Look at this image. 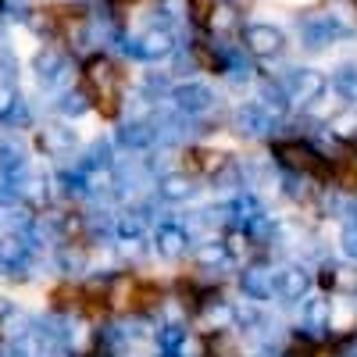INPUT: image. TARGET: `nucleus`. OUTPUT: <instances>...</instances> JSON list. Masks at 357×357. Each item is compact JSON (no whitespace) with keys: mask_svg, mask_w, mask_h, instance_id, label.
Returning <instances> with one entry per match:
<instances>
[{"mask_svg":"<svg viewBox=\"0 0 357 357\" xmlns=\"http://www.w3.org/2000/svg\"><path fill=\"white\" fill-rule=\"evenodd\" d=\"M75 86L82 89V97L89 100L93 114H100L104 122H122L126 118V89H129V68L118 57L93 50L89 57L79 61Z\"/></svg>","mask_w":357,"mask_h":357,"instance_id":"obj_1","label":"nucleus"},{"mask_svg":"<svg viewBox=\"0 0 357 357\" xmlns=\"http://www.w3.org/2000/svg\"><path fill=\"white\" fill-rule=\"evenodd\" d=\"M264 154L272 158V165L286 175H296L304 183H314L321 190H329V154L321 151L314 139H304V136H289V132H279L275 139L264 143Z\"/></svg>","mask_w":357,"mask_h":357,"instance_id":"obj_2","label":"nucleus"},{"mask_svg":"<svg viewBox=\"0 0 357 357\" xmlns=\"http://www.w3.org/2000/svg\"><path fill=\"white\" fill-rule=\"evenodd\" d=\"M232 151L225 146H215V143H186L183 151L175 154V168L186 172L190 178H197L200 186H207L211 178H218L229 165H232Z\"/></svg>","mask_w":357,"mask_h":357,"instance_id":"obj_3","label":"nucleus"},{"mask_svg":"<svg viewBox=\"0 0 357 357\" xmlns=\"http://www.w3.org/2000/svg\"><path fill=\"white\" fill-rule=\"evenodd\" d=\"M272 264H275V307L293 314V307H301L311 293H318L314 289V268L304 261H293V257L272 261Z\"/></svg>","mask_w":357,"mask_h":357,"instance_id":"obj_4","label":"nucleus"},{"mask_svg":"<svg viewBox=\"0 0 357 357\" xmlns=\"http://www.w3.org/2000/svg\"><path fill=\"white\" fill-rule=\"evenodd\" d=\"M293 329L314 340H329L336 333V296L311 293L301 307H293Z\"/></svg>","mask_w":357,"mask_h":357,"instance_id":"obj_5","label":"nucleus"},{"mask_svg":"<svg viewBox=\"0 0 357 357\" xmlns=\"http://www.w3.org/2000/svg\"><path fill=\"white\" fill-rule=\"evenodd\" d=\"M272 79L282 86L289 104L301 107V111L314 107L325 93H329V79H325L321 72H314V68H286L282 75H272Z\"/></svg>","mask_w":357,"mask_h":357,"instance_id":"obj_6","label":"nucleus"},{"mask_svg":"<svg viewBox=\"0 0 357 357\" xmlns=\"http://www.w3.org/2000/svg\"><path fill=\"white\" fill-rule=\"evenodd\" d=\"M151 250H154L158 261H168V264H183L193 254V240H190V232L183 229V222H178V211L172 218H165V222H154Z\"/></svg>","mask_w":357,"mask_h":357,"instance_id":"obj_7","label":"nucleus"},{"mask_svg":"<svg viewBox=\"0 0 357 357\" xmlns=\"http://www.w3.org/2000/svg\"><path fill=\"white\" fill-rule=\"evenodd\" d=\"M236 293L261 307H275V264L257 261V264L236 268Z\"/></svg>","mask_w":357,"mask_h":357,"instance_id":"obj_8","label":"nucleus"},{"mask_svg":"<svg viewBox=\"0 0 357 357\" xmlns=\"http://www.w3.org/2000/svg\"><path fill=\"white\" fill-rule=\"evenodd\" d=\"M329 154V190L357 200V139H333L325 146Z\"/></svg>","mask_w":357,"mask_h":357,"instance_id":"obj_9","label":"nucleus"},{"mask_svg":"<svg viewBox=\"0 0 357 357\" xmlns=\"http://www.w3.org/2000/svg\"><path fill=\"white\" fill-rule=\"evenodd\" d=\"M240 47L257 61H272L286 50V33L272 22H247L240 25Z\"/></svg>","mask_w":357,"mask_h":357,"instance_id":"obj_10","label":"nucleus"},{"mask_svg":"<svg viewBox=\"0 0 357 357\" xmlns=\"http://www.w3.org/2000/svg\"><path fill=\"white\" fill-rule=\"evenodd\" d=\"M172 107L183 114V118H193V122H207L215 111V93L207 82H175L172 86Z\"/></svg>","mask_w":357,"mask_h":357,"instance_id":"obj_11","label":"nucleus"},{"mask_svg":"<svg viewBox=\"0 0 357 357\" xmlns=\"http://www.w3.org/2000/svg\"><path fill=\"white\" fill-rule=\"evenodd\" d=\"M204 193V186L197 183V178H190L186 172H178V168H168L158 175V183H154V197L168 207H183L190 200H197Z\"/></svg>","mask_w":357,"mask_h":357,"instance_id":"obj_12","label":"nucleus"},{"mask_svg":"<svg viewBox=\"0 0 357 357\" xmlns=\"http://www.w3.org/2000/svg\"><path fill=\"white\" fill-rule=\"evenodd\" d=\"M301 36H304V47L307 50H321V47H333V43L347 40L350 36V25L340 15H314V18H304Z\"/></svg>","mask_w":357,"mask_h":357,"instance_id":"obj_13","label":"nucleus"},{"mask_svg":"<svg viewBox=\"0 0 357 357\" xmlns=\"http://www.w3.org/2000/svg\"><path fill=\"white\" fill-rule=\"evenodd\" d=\"M197 357H247V343L236 329H200L193 333Z\"/></svg>","mask_w":357,"mask_h":357,"instance_id":"obj_14","label":"nucleus"},{"mask_svg":"<svg viewBox=\"0 0 357 357\" xmlns=\"http://www.w3.org/2000/svg\"><path fill=\"white\" fill-rule=\"evenodd\" d=\"M79 304H82V279L61 275L57 282L47 286V311H50V314L79 318Z\"/></svg>","mask_w":357,"mask_h":357,"instance_id":"obj_15","label":"nucleus"},{"mask_svg":"<svg viewBox=\"0 0 357 357\" xmlns=\"http://www.w3.org/2000/svg\"><path fill=\"white\" fill-rule=\"evenodd\" d=\"M329 86L343 97L347 107H354V104H357V65H343V68H336V72L329 75Z\"/></svg>","mask_w":357,"mask_h":357,"instance_id":"obj_16","label":"nucleus"},{"mask_svg":"<svg viewBox=\"0 0 357 357\" xmlns=\"http://www.w3.org/2000/svg\"><path fill=\"white\" fill-rule=\"evenodd\" d=\"M186 15H190L197 33H211L215 15H218V0H186Z\"/></svg>","mask_w":357,"mask_h":357,"instance_id":"obj_17","label":"nucleus"},{"mask_svg":"<svg viewBox=\"0 0 357 357\" xmlns=\"http://www.w3.org/2000/svg\"><path fill=\"white\" fill-rule=\"evenodd\" d=\"M336 247H340V257H343V261L357 264V222H354V225H340Z\"/></svg>","mask_w":357,"mask_h":357,"instance_id":"obj_18","label":"nucleus"},{"mask_svg":"<svg viewBox=\"0 0 357 357\" xmlns=\"http://www.w3.org/2000/svg\"><path fill=\"white\" fill-rule=\"evenodd\" d=\"M75 357H118V354H114L111 347H100V343H89V347H86V350H79Z\"/></svg>","mask_w":357,"mask_h":357,"instance_id":"obj_19","label":"nucleus"},{"mask_svg":"<svg viewBox=\"0 0 357 357\" xmlns=\"http://www.w3.org/2000/svg\"><path fill=\"white\" fill-rule=\"evenodd\" d=\"M350 4H354V8H357V0H350Z\"/></svg>","mask_w":357,"mask_h":357,"instance_id":"obj_20","label":"nucleus"}]
</instances>
